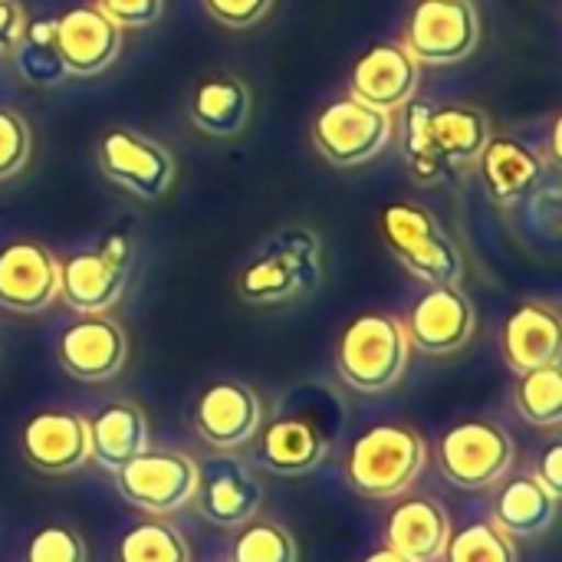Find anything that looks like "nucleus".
<instances>
[{"label": "nucleus", "instance_id": "nucleus-31", "mask_svg": "<svg viewBox=\"0 0 562 562\" xmlns=\"http://www.w3.org/2000/svg\"><path fill=\"white\" fill-rule=\"evenodd\" d=\"M231 562H300L293 533L273 520H247L231 543Z\"/></svg>", "mask_w": 562, "mask_h": 562}, {"label": "nucleus", "instance_id": "nucleus-4", "mask_svg": "<svg viewBox=\"0 0 562 562\" xmlns=\"http://www.w3.org/2000/svg\"><path fill=\"white\" fill-rule=\"evenodd\" d=\"M379 234L392 257L428 286H461L464 257L431 211L412 201H395L379 214Z\"/></svg>", "mask_w": 562, "mask_h": 562}, {"label": "nucleus", "instance_id": "nucleus-18", "mask_svg": "<svg viewBox=\"0 0 562 562\" xmlns=\"http://www.w3.org/2000/svg\"><path fill=\"white\" fill-rule=\"evenodd\" d=\"M415 89H418V59L402 43L369 46L356 59L349 76V95L385 112H395L405 102H412Z\"/></svg>", "mask_w": 562, "mask_h": 562}, {"label": "nucleus", "instance_id": "nucleus-17", "mask_svg": "<svg viewBox=\"0 0 562 562\" xmlns=\"http://www.w3.org/2000/svg\"><path fill=\"white\" fill-rule=\"evenodd\" d=\"M56 43L69 76H99L105 72L122 49V30L92 3L72 7L56 16Z\"/></svg>", "mask_w": 562, "mask_h": 562}, {"label": "nucleus", "instance_id": "nucleus-2", "mask_svg": "<svg viewBox=\"0 0 562 562\" xmlns=\"http://www.w3.org/2000/svg\"><path fill=\"white\" fill-rule=\"evenodd\" d=\"M428 445L408 425H372L366 428L346 458V477L356 494L369 501H398L412 491L425 471Z\"/></svg>", "mask_w": 562, "mask_h": 562}, {"label": "nucleus", "instance_id": "nucleus-16", "mask_svg": "<svg viewBox=\"0 0 562 562\" xmlns=\"http://www.w3.org/2000/svg\"><path fill=\"white\" fill-rule=\"evenodd\" d=\"M191 504L207 524L234 530L257 517L263 504V487L244 464L211 458L207 464H198V494Z\"/></svg>", "mask_w": 562, "mask_h": 562}, {"label": "nucleus", "instance_id": "nucleus-19", "mask_svg": "<svg viewBox=\"0 0 562 562\" xmlns=\"http://www.w3.org/2000/svg\"><path fill=\"white\" fill-rule=\"evenodd\" d=\"M501 349H504V362L517 375L530 372V369H540V366L560 362L562 323L557 306L540 303V300L520 303L504 323Z\"/></svg>", "mask_w": 562, "mask_h": 562}, {"label": "nucleus", "instance_id": "nucleus-38", "mask_svg": "<svg viewBox=\"0 0 562 562\" xmlns=\"http://www.w3.org/2000/svg\"><path fill=\"white\" fill-rule=\"evenodd\" d=\"M362 562H415V560H408V557H402V553H395V550L382 547V550H372V553H369Z\"/></svg>", "mask_w": 562, "mask_h": 562}, {"label": "nucleus", "instance_id": "nucleus-15", "mask_svg": "<svg viewBox=\"0 0 562 562\" xmlns=\"http://www.w3.org/2000/svg\"><path fill=\"white\" fill-rule=\"evenodd\" d=\"M59 300V260L36 240L0 247V306L20 316L43 313Z\"/></svg>", "mask_w": 562, "mask_h": 562}, {"label": "nucleus", "instance_id": "nucleus-1", "mask_svg": "<svg viewBox=\"0 0 562 562\" xmlns=\"http://www.w3.org/2000/svg\"><path fill=\"white\" fill-rule=\"evenodd\" d=\"M412 359V342L405 323L389 313L356 316L336 342V372L339 379L362 395H379L395 389Z\"/></svg>", "mask_w": 562, "mask_h": 562}, {"label": "nucleus", "instance_id": "nucleus-3", "mask_svg": "<svg viewBox=\"0 0 562 562\" xmlns=\"http://www.w3.org/2000/svg\"><path fill=\"white\" fill-rule=\"evenodd\" d=\"M323 277V244L310 227L277 231L237 273V296L250 306H273L316 290Z\"/></svg>", "mask_w": 562, "mask_h": 562}, {"label": "nucleus", "instance_id": "nucleus-23", "mask_svg": "<svg viewBox=\"0 0 562 562\" xmlns=\"http://www.w3.org/2000/svg\"><path fill=\"white\" fill-rule=\"evenodd\" d=\"M477 161H481V171H484L487 194L497 204H517L520 198H527L543 181L540 155L530 145H524L520 138H510V135H491V142L484 145Z\"/></svg>", "mask_w": 562, "mask_h": 562}, {"label": "nucleus", "instance_id": "nucleus-22", "mask_svg": "<svg viewBox=\"0 0 562 562\" xmlns=\"http://www.w3.org/2000/svg\"><path fill=\"white\" fill-rule=\"evenodd\" d=\"M329 454L326 435L306 418H277L263 428L257 445V461L280 477H300L316 471Z\"/></svg>", "mask_w": 562, "mask_h": 562}, {"label": "nucleus", "instance_id": "nucleus-36", "mask_svg": "<svg viewBox=\"0 0 562 562\" xmlns=\"http://www.w3.org/2000/svg\"><path fill=\"white\" fill-rule=\"evenodd\" d=\"M204 10L227 30H247L273 10V0H204Z\"/></svg>", "mask_w": 562, "mask_h": 562}, {"label": "nucleus", "instance_id": "nucleus-8", "mask_svg": "<svg viewBox=\"0 0 562 562\" xmlns=\"http://www.w3.org/2000/svg\"><path fill=\"white\" fill-rule=\"evenodd\" d=\"M128 267L132 244L125 234H112L102 247L79 250L59 263V296L79 316H102L122 300Z\"/></svg>", "mask_w": 562, "mask_h": 562}, {"label": "nucleus", "instance_id": "nucleus-5", "mask_svg": "<svg viewBox=\"0 0 562 562\" xmlns=\"http://www.w3.org/2000/svg\"><path fill=\"white\" fill-rule=\"evenodd\" d=\"M435 458L441 474L461 487V491H491L501 481H507L514 461H517V445L507 428L497 422L471 418L451 425L438 445Z\"/></svg>", "mask_w": 562, "mask_h": 562}, {"label": "nucleus", "instance_id": "nucleus-27", "mask_svg": "<svg viewBox=\"0 0 562 562\" xmlns=\"http://www.w3.org/2000/svg\"><path fill=\"white\" fill-rule=\"evenodd\" d=\"M13 56V69L26 86L36 89H53L59 82L69 79L63 56H59V43H56V16H36L26 20L20 40L10 49Z\"/></svg>", "mask_w": 562, "mask_h": 562}, {"label": "nucleus", "instance_id": "nucleus-29", "mask_svg": "<svg viewBox=\"0 0 562 562\" xmlns=\"http://www.w3.org/2000/svg\"><path fill=\"white\" fill-rule=\"evenodd\" d=\"M517 415L533 428H560L562 425V369L560 362L520 372L514 389Z\"/></svg>", "mask_w": 562, "mask_h": 562}, {"label": "nucleus", "instance_id": "nucleus-20", "mask_svg": "<svg viewBox=\"0 0 562 562\" xmlns=\"http://www.w3.org/2000/svg\"><path fill=\"white\" fill-rule=\"evenodd\" d=\"M451 537V517L435 497H398L385 517V547L415 562H438Z\"/></svg>", "mask_w": 562, "mask_h": 562}, {"label": "nucleus", "instance_id": "nucleus-11", "mask_svg": "<svg viewBox=\"0 0 562 562\" xmlns=\"http://www.w3.org/2000/svg\"><path fill=\"white\" fill-rule=\"evenodd\" d=\"M477 329L474 303L461 286H428L405 316L412 349L425 356L461 352Z\"/></svg>", "mask_w": 562, "mask_h": 562}, {"label": "nucleus", "instance_id": "nucleus-37", "mask_svg": "<svg viewBox=\"0 0 562 562\" xmlns=\"http://www.w3.org/2000/svg\"><path fill=\"white\" fill-rule=\"evenodd\" d=\"M533 477L550 491V494H557L562 497V445L560 441H553L543 454H540V461H537V471H533Z\"/></svg>", "mask_w": 562, "mask_h": 562}, {"label": "nucleus", "instance_id": "nucleus-9", "mask_svg": "<svg viewBox=\"0 0 562 562\" xmlns=\"http://www.w3.org/2000/svg\"><path fill=\"white\" fill-rule=\"evenodd\" d=\"M481 43V20L471 0H418L405 23L402 46L428 66L468 59Z\"/></svg>", "mask_w": 562, "mask_h": 562}, {"label": "nucleus", "instance_id": "nucleus-10", "mask_svg": "<svg viewBox=\"0 0 562 562\" xmlns=\"http://www.w3.org/2000/svg\"><path fill=\"white\" fill-rule=\"evenodd\" d=\"M95 158L112 184H119L122 191L142 201L165 198L175 181V155L161 142L132 128L102 132L95 145Z\"/></svg>", "mask_w": 562, "mask_h": 562}, {"label": "nucleus", "instance_id": "nucleus-35", "mask_svg": "<svg viewBox=\"0 0 562 562\" xmlns=\"http://www.w3.org/2000/svg\"><path fill=\"white\" fill-rule=\"evenodd\" d=\"M95 7L119 26V30H145L158 23L165 0H95Z\"/></svg>", "mask_w": 562, "mask_h": 562}, {"label": "nucleus", "instance_id": "nucleus-12", "mask_svg": "<svg viewBox=\"0 0 562 562\" xmlns=\"http://www.w3.org/2000/svg\"><path fill=\"white\" fill-rule=\"evenodd\" d=\"M194 431L214 451H237L260 435L263 402L244 382H214L194 402Z\"/></svg>", "mask_w": 562, "mask_h": 562}, {"label": "nucleus", "instance_id": "nucleus-13", "mask_svg": "<svg viewBox=\"0 0 562 562\" xmlns=\"http://www.w3.org/2000/svg\"><path fill=\"white\" fill-rule=\"evenodd\" d=\"M59 366L69 379L86 385H102L115 379L128 359L125 329L102 316H79L59 336Z\"/></svg>", "mask_w": 562, "mask_h": 562}, {"label": "nucleus", "instance_id": "nucleus-26", "mask_svg": "<svg viewBox=\"0 0 562 562\" xmlns=\"http://www.w3.org/2000/svg\"><path fill=\"white\" fill-rule=\"evenodd\" d=\"M425 128H428L431 145L441 151V158L451 168L477 161L484 145L494 135L491 119L474 105H438V109L428 105Z\"/></svg>", "mask_w": 562, "mask_h": 562}, {"label": "nucleus", "instance_id": "nucleus-28", "mask_svg": "<svg viewBox=\"0 0 562 562\" xmlns=\"http://www.w3.org/2000/svg\"><path fill=\"white\" fill-rule=\"evenodd\" d=\"M115 562H191V547L168 517H148L119 537Z\"/></svg>", "mask_w": 562, "mask_h": 562}, {"label": "nucleus", "instance_id": "nucleus-25", "mask_svg": "<svg viewBox=\"0 0 562 562\" xmlns=\"http://www.w3.org/2000/svg\"><path fill=\"white\" fill-rule=\"evenodd\" d=\"M501 484L504 487L494 497V524L507 537L533 540V537H540V533H547L553 527L557 510H560V497L550 494L533 474L501 481Z\"/></svg>", "mask_w": 562, "mask_h": 562}, {"label": "nucleus", "instance_id": "nucleus-7", "mask_svg": "<svg viewBox=\"0 0 562 562\" xmlns=\"http://www.w3.org/2000/svg\"><path fill=\"white\" fill-rule=\"evenodd\" d=\"M392 112L342 95L313 119V145L329 165L356 168L379 158V151L392 142Z\"/></svg>", "mask_w": 562, "mask_h": 562}, {"label": "nucleus", "instance_id": "nucleus-32", "mask_svg": "<svg viewBox=\"0 0 562 562\" xmlns=\"http://www.w3.org/2000/svg\"><path fill=\"white\" fill-rule=\"evenodd\" d=\"M445 562H517V543L494 520H477L448 537Z\"/></svg>", "mask_w": 562, "mask_h": 562}, {"label": "nucleus", "instance_id": "nucleus-21", "mask_svg": "<svg viewBox=\"0 0 562 562\" xmlns=\"http://www.w3.org/2000/svg\"><path fill=\"white\" fill-rule=\"evenodd\" d=\"M254 112L250 86L234 72H214L198 82L188 102L191 122L211 138H234L247 128Z\"/></svg>", "mask_w": 562, "mask_h": 562}, {"label": "nucleus", "instance_id": "nucleus-14", "mask_svg": "<svg viewBox=\"0 0 562 562\" xmlns=\"http://www.w3.org/2000/svg\"><path fill=\"white\" fill-rule=\"evenodd\" d=\"M20 451L26 464L40 474L63 477L92 461L89 418L76 412H40L20 431Z\"/></svg>", "mask_w": 562, "mask_h": 562}, {"label": "nucleus", "instance_id": "nucleus-6", "mask_svg": "<svg viewBox=\"0 0 562 562\" xmlns=\"http://www.w3.org/2000/svg\"><path fill=\"white\" fill-rule=\"evenodd\" d=\"M119 494L148 517H171L198 494V461L184 451L145 448L115 471Z\"/></svg>", "mask_w": 562, "mask_h": 562}, {"label": "nucleus", "instance_id": "nucleus-33", "mask_svg": "<svg viewBox=\"0 0 562 562\" xmlns=\"http://www.w3.org/2000/svg\"><path fill=\"white\" fill-rule=\"evenodd\" d=\"M23 562H89V550L72 527L46 524L30 537Z\"/></svg>", "mask_w": 562, "mask_h": 562}, {"label": "nucleus", "instance_id": "nucleus-30", "mask_svg": "<svg viewBox=\"0 0 562 562\" xmlns=\"http://www.w3.org/2000/svg\"><path fill=\"white\" fill-rule=\"evenodd\" d=\"M405 142H402V151H405V165H408V175L422 184H438L445 178H451V165L441 158V151L431 145L428 138V128H425V115H428V105L425 102H405Z\"/></svg>", "mask_w": 562, "mask_h": 562}, {"label": "nucleus", "instance_id": "nucleus-34", "mask_svg": "<svg viewBox=\"0 0 562 562\" xmlns=\"http://www.w3.org/2000/svg\"><path fill=\"white\" fill-rule=\"evenodd\" d=\"M30 125L23 122V115L0 109V181H10L13 175H20L30 161Z\"/></svg>", "mask_w": 562, "mask_h": 562}, {"label": "nucleus", "instance_id": "nucleus-24", "mask_svg": "<svg viewBox=\"0 0 562 562\" xmlns=\"http://www.w3.org/2000/svg\"><path fill=\"white\" fill-rule=\"evenodd\" d=\"M92 461L105 471H119L125 461L148 448V418L135 402H109L89 422Z\"/></svg>", "mask_w": 562, "mask_h": 562}]
</instances>
